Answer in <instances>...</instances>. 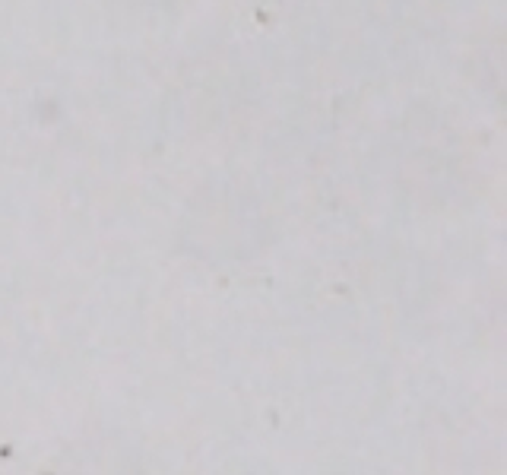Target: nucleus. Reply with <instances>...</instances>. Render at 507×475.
Returning a JSON list of instances; mask_svg holds the SVG:
<instances>
[]
</instances>
